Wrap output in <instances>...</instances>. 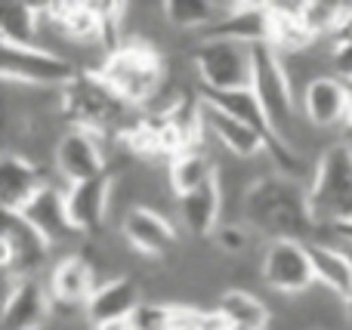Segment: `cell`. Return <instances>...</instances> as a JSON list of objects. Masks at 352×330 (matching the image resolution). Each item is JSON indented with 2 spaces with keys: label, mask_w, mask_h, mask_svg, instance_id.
I'll return each instance as SVG.
<instances>
[{
  "label": "cell",
  "mask_w": 352,
  "mask_h": 330,
  "mask_svg": "<svg viewBox=\"0 0 352 330\" xmlns=\"http://www.w3.org/2000/svg\"><path fill=\"white\" fill-rule=\"evenodd\" d=\"M50 247H62L72 244L80 238V232L72 226V216H68V204H65V189L62 185L47 182L34 198H31L25 207L16 210Z\"/></svg>",
  "instance_id": "cell-14"
},
{
  "label": "cell",
  "mask_w": 352,
  "mask_h": 330,
  "mask_svg": "<svg viewBox=\"0 0 352 330\" xmlns=\"http://www.w3.org/2000/svg\"><path fill=\"white\" fill-rule=\"evenodd\" d=\"M201 115H204V139H213L226 154H232V158H238V161L269 158V142L263 139L254 127H248L244 121L213 108L204 99H201Z\"/></svg>",
  "instance_id": "cell-17"
},
{
  "label": "cell",
  "mask_w": 352,
  "mask_h": 330,
  "mask_svg": "<svg viewBox=\"0 0 352 330\" xmlns=\"http://www.w3.org/2000/svg\"><path fill=\"white\" fill-rule=\"evenodd\" d=\"M300 111L306 123L318 133L328 130H352V86H346L334 74L316 78L303 93H300Z\"/></svg>",
  "instance_id": "cell-10"
},
{
  "label": "cell",
  "mask_w": 352,
  "mask_h": 330,
  "mask_svg": "<svg viewBox=\"0 0 352 330\" xmlns=\"http://www.w3.org/2000/svg\"><path fill=\"white\" fill-rule=\"evenodd\" d=\"M43 185L47 182H43V173L34 158H28L22 152L3 154V164H0V201H3V213H16L19 207H25Z\"/></svg>",
  "instance_id": "cell-22"
},
{
  "label": "cell",
  "mask_w": 352,
  "mask_h": 330,
  "mask_svg": "<svg viewBox=\"0 0 352 330\" xmlns=\"http://www.w3.org/2000/svg\"><path fill=\"white\" fill-rule=\"evenodd\" d=\"M352 3H337V0H309L303 3V25L312 34V40H334L346 22Z\"/></svg>",
  "instance_id": "cell-27"
},
{
  "label": "cell",
  "mask_w": 352,
  "mask_h": 330,
  "mask_svg": "<svg viewBox=\"0 0 352 330\" xmlns=\"http://www.w3.org/2000/svg\"><path fill=\"white\" fill-rule=\"evenodd\" d=\"M229 10L232 3H223V0H167L161 3V16L167 25H173L176 31H198V37L217 28L229 16Z\"/></svg>",
  "instance_id": "cell-26"
},
{
  "label": "cell",
  "mask_w": 352,
  "mask_h": 330,
  "mask_svg": "<svg viewBox=\"0 0 352 330\" xmlns=\"http://www.w3.org/2000/svg\"><path fill=\"white\" fill-rule=\"evenodd\" d=\"M176 210H179V222L192 238H213L217 228L226 222V198L219 182H207L204 189L192 191V195L176 198Z\"/></svg>",
  "instance_id": "cell-20"
},
{
  "label": "cell",
  "mask_w": 352,
  "mask_h": 330,
  "mask_svg": "<svg viewBox=\"0 0 352 330\" xmlns=\"http://www.w3.org/2000/svg\"><path fill=\"white\" fill-rule=\"evenodd\" d=\"M309 259H312V272H316L318 287L331 290V294L340 296L343 303H349V296H352V253L346 247L334 238H316V241H309Z\"/></svg>",
  "instance_id": "cell-21"
},
{
  "label": "cell",
  "mask_w": 352,
  "mask_h": 330,
  "mask_svg": "<svg viewBox=\"0 0 352 330\" xmlns=\"http://www.w3.org/2000/svg\"><path fill=\"white\" fill-rule=\"evenodd\" d=\"M318 238H334V241H340V244H346V247H352V226L334 228V232H328V235H318Z\"/></svg>",
  "instance_id": "cell-29"
},
{
  "label": "cell",
  "mask_w": 352,
  "mask_h": 330,
  "mask_svg": "<svg viewBox=\"0 0 352 330\" xmlns=\"http://www.w3.org/2000/svg\"><path fill=\"white\" fill-rule=\"evenodd\" d=\"M213 312L223 318L226 330H269L272 327V309L256 294L244 287H226L217 296Z\"/></svg>",
  "instance_id": "cell-23"
},
{
  "label": "cell",
  "mask_w": 352,
  "mask_h": 330,
  "mask_svg": "<svg viewBox=\"0 0 352 330\" xmlns=\"http://www.w3.org/2000/svg\"><path fill=\"white\" fill-rule=\"evenodd\" d=\"M204 37H226V40L248 43V47H263V43H272L275 37V16L269 3H232L229 16Z\"/></svg>",
  "instance_id": "cell-19"
},
{
  "label": "cell",
  "mask_w": 352,
  "mask_h": 330,
  "mask_svg": "<svg viewBox=\"0 0 352 330\" xmlns=\"http://www.w3.org/2000/svg\"><path fill=\"white\" fill-rule=\"evenodd\" d=\"M217 170H219V164L210 158V152L195 145L170 158V164H167V185H170V191L176 198L192 195V191L204 189L207 182H213Z\"/></svg>",
  "instance_id": "cell-25"
},
{
  "label": "cell",
  "mask_w": 352,
  "mask_h": 330,
  "mask_svg": "<svg viewBox=\"0 0 352 330\" xmlns=\"http://www.w3.org/2000/svg\"><path fill=\"white\" fill-rule=\"evenodd\" d=\"M318 235L352 226V145L346 139L328 142L316 154L312 179L306 185Z\"/></svg>",
  "instance_id": "cell-3"
},
{
  "label": "cell",
  "mask_w": 352,
  "mask_h": 330,
  "mask_svg": "<svg viewBox=\"0 0 352 330\" xmlns=\"http://www.w3.org/2000/svg\"><path fill=\"white\" fill-rule=\"evenodd\" d=\"M93 330H136V325H133V318H127V321H109V325H96Z\"/></svg>",
  "instance_id": "cell-30"
},
{
  "label": "cell",
  "mask_w": 352,
  "mask_h": 330,
  "mask_svg": "<svg viewBox=\"0 0 352 330\" xmlns=\"http://www.w3.org/2000/svg\"><path fill=\"white\" fill-rule=\"evenodd\" d=\"M56 306L43 281L6 275L3 284V330H43L53 318Z\"/></svg>",
  "instance_id": "cell-12"
},
{
  "label": "cell",
  "mask_w": 352,
  "mask_h": 330,
  "mask_svg": "<svg viewBox=\"0 0 352 330\" xmlns=\"http://www.w3.org/2000/svg\"><path fill=\"white\" fill-rule=\"evenodd\" d=\"M142 303H146V290L136 281V275H111L90 296L84 318L90 327L109 325V321H127L140 312Z\"/></svg>",
  "instance_id": "cell-16"
},
{
  "label": "cell",
  "mask_w": 352,
  "mask_h": 330,
  "mask_svg": "<svg viewBox=\"0 0 352 330\" xmlns=\"http://www.w3.org/2000/svg\"><path fill=\"white\" fill-rule=\"evenodd\" d=\"M62 111L68 115L72 127L90 130L96 136H118L127 133L130 105L99 78L96 71H80L65 90L59 93Z\"/></svg>",
  "instance_id": "cell-5"
},
{
  "label": "cell",
  "mask_w": 352,
  "mask_h": 330,
  "mask_svg": "<svg viewBox=\"0 0 352 330\" xmlns=\"http://www.w3.org/2000/svg\"><path fill=\"white\" fill-rule=\"evenodd\" d=\"M192 68L204 93L244 90L254 78V47L226 37H201L192 47Z\"/></svg>",
  "instance_id": "cell-6"
},
{
  "label": "cell",
  "mask_w": 352,
  "mask_h": 330,
  "mask_svg": "<svg viewBox=\"0 0 352 330\" xmlns=\"http://www.w3.org/2000/svg\"><path fill=\"white\" fill-rule=\"evenodd\" d=\"M260 278L272 294L297 296L309 294L316 287V272H312L309 244L306 241H266L260 247Z\"/></svg>",
  "instance_id": "cell-8"
},
{
  "label": "cell",
  "mask_w": 352,
  "mask_h": 330,
  "mask_svg": "<svg viewBox=\"0 0 352 330\" xmlns=\"http://www.w3.org/2000/svg\"><path fill=\"white\" fill-rule=\"evenodd\" d=\"M331 74L352 86V34H337L331 40Z\"/></svg>",
  "instance_id": "cell-28"
},
{
  "label": "cell",
  "mask_w": 352,
  "mask_h": 330,
  "mask_svg": "<svg viewBox=\"0 0 352 330\" xmlns=\"http://www.w3.org/2000/svg\"><path fill=\"white\" fill-rule=\"evenodd\" d=\"M65 204L72 226L80 235H99L109 222L111 207H115V179L105 173L90 182L65 185Z\"/></svg>",
  "instance_id": "cell-15"
},
{
  "label": "cell",
  "mask_w": 352,
  "mask_h": 330,
  "mask_svg": "<svg viewBox=\"0 0 352 330\" xmlns=\"http://www.w3.org/2000/svg\"><path fill=\"white\" fill-rule=\"evenodd\" d=\"M130 108L155 102L167 86V65L148 40H124L118 49L105 53L99 68H93Z\"/></svg>",
  "instance_id": "cell-2"
},
{
  "label": "cell",
  "mask_w": 352,
  "mask_h": 330,
  "mask_svg": "<svg viewBox=\"0 0 352 330\" xmlns=\"http://www.w3.org/2000/svg\"><path fill=\"white\" fill-rule=\"evenodd\" d=\"M53 167L65 185L90 182V179H96V176H105V173H109L105 139L90 133V130L68 127L53 148Z\"/></svg>",
  "instance_id": "cell-9"
},
{
  "label": "cell",
  "mask_w": 352,
  "mask_h": 330,
  "mask_svg": "<svg viewBox=\"0 0 352 330\" xmlns=\"http://www.w3.org/2000/svg\"><path fill=\"white\" fill-rule=\"evenodd\" d=\"M43 3H25V0H6L0 3V43L12 47H43Z\"/></svg>",
  "instance_id": "cell-24"
},
{
  "label": "cell",
  "mask_w": 352,
  "mask_h": 330,
  "mask_svg": "<svg viewBox=\"0 0 352 330\" xmlns=\"http://www.w3.org/2000/svg\"><path fill=\"white\" fill-rule=\"evenodd\" d=\"M238 222L250 228L256 238L266 241H316L318 222L309 207L306 182L291 179L278 170H269L254 179L248 195L238 207Z\"/></svg>",
  "instance_id": "cell-1"
},
{
  "label": "cell",
  "mask_w": 352,
  "mask_h": 330,
  "mask_svg": "<svg viewBox=\"0 0 352 330\" xmlns=\"http://www.w3.org/2000/svg\"><path fill=\"white\" fill-rule=\"evenodd\" d=\"M250 90L260 99L263 111H266L269 123L275 127V133L287 142V145L297 152L300 145V133L303 127H309L300 111V96L294 90L291 78L285 71V62H281L278 49L272 43H263L254 47V78H250Z\"/></svg>",
  "instance_id": "cell-4"
},
{
  "label": "cell",
  "mask_w": 352,
  "mask_h": 330,
  "mask_svg": "<svg viewBox=\"0 0 352 330\" xmlns=\"http://www.w3.org/2000/svg\"><path fill=\"white\" fill-rule=\"evenodd\" d=\"M78 74V65L65 53H53L47 47L0 43V78L6 86H34V90L62 93Z\"/></svg>",
  "instance_id": "cell-7"
},
{
  "label": "cell",
  "mask_w": 352,
  "mask_h": 330,
  "mask_svg": "<svg viewBox=\"0 0 352 330\" xmlns=\"http://www.w3.org/2000/svg\"><path fill=\"white\" fill-rule=\"evenodd\" d=\"M121 238L133 253L146 259H164L179 244L176 222L155 207H130L121 213Z\"/></svg>",
  "instance_id": "cell-13"
},
{
  "label": "cell",
  "mask_w": 352,
  "mask_h": 330,
  "mask_svg": "<svg viewBox=\"0 0 352 330\" xmlns=\"http://www.w3.org/2000/svg\"><path fill=\"white\" fill-rule=\"evenodd\" d=\"M0 250H3V275L31 278L43 266L47 253L53 247L28 226L19 213H3V235H0Z\"/></svg>",
  "instance_id": "cell-18"
},
{
  "label": "cell",
  "mask_w": 352,
  "mask_h": 330,
  "mask_svg": "<svg viewBox=\"0 0 352 330\" xmlns=\"http://www.w3.org/2000/svg\"><path fill=\"white\" fill-rule=\"evenodd\" d=\"M99 284L102 281H99L96 266H93V259L80 250L62 253V257L53 263L50 278H47L53 306L62 309V312H78V309L84 312Z\"/></svg>",
  "instance_id": "cell-11"
},
{
  "label": "cell",
  "mask_w": 352,
  "mask_h": 330,
  "mask_svg": "<svg viewBox=\"0 0 352 330\" xmlns=\"http://www.w3.org/2000/svg\"><path fill=\"white\" fill-rule=\"evenodd\" d=\"M343 247H346V244H343ZM346 250L352 253V247H346ZM346 309H349V330H352V296H349V303H346Z\"/></svg>",
  "instance_id": "cell-31"
}]
</instances>
